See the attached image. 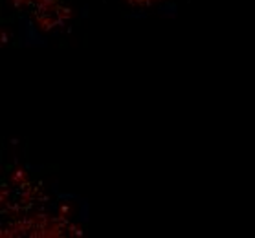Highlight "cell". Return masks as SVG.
Here are the masks:
<instances>
[{
  "instance_id": "6da1fadb",
  "label": "cell",
  "mask_w": 255,
  "mask_h": 238,
  "mask_svg": "<svg viewBox=\"0 0 255 238\" xmlns=\"http://www.w3.org/2000/svg\"><path fill=\"white\" fill-rule=\"evenodd\" d=\"M122 2L136 13H156L169 7L174 0H122Z\"/></svg>"
}]
</instances>
